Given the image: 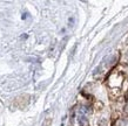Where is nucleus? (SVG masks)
<instances>
[{
    "instance_id": "obj_1",
    "label": "nucleus",
    "mask_w": 128,
    "mask_h": 126,
    "mask_svg": "<svg viewBox=\"0 0 128 126\" xmlns=\"http://www.w3.org/2000/svg\"><path fill=\"white\" fill-rule=\"evenodd\" d=\"M88 116H89V109L86 106H81L78 110V115H76V118H78V123L81 126H85L88 122Z\"/></svg>"
},
{
    "instance_id": "obj_2",
    "label": "nucleus",
    "mask_w": 128,
    "mask_h": 126,
    "mask_svg": "<svg viewBox=\"0 0 128 126\" xmlns=\"http://www.w3.org/2000/svg\"><path fill=\"white\" fill-rule=\"evenodd\" d=\"M50 124H52V119L50 118H47L45 122H44L42 126H50Z\"/></svg>"
}]
</instances>
